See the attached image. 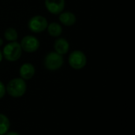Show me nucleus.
Returning <instances> with one entry per match:
<instances>
[{"instance_id":"obj_10","label":"nucleus","mask_w":135,"mask_h":135,"mask_svg":"<svg viewBox=\"0 0 135 135\" xmlns=\"http://www.w3.org/2000/svg\"><path fill=\"white\" fill-rule=\"evenodd\" d=\"M59 20L62 25L70 27L76 23L77 17L76 15L70 11H62L59 14Z\"/></svg>"},{"instance_id":"obj_12","label":"nucleus","mask_w":135,"mask_h":135,"mask_svg":"<svg viewBox=\"0 0 135 135\" xmlns=\"http://www.w3.org/2000/svg\"><path fill=\"white\" fill-rule=\"evenodd\" d=\"M4 38L8 42H14V41H17V40L18 38V33L14 28L9 27L5 30Z\"/></svg>"},{"instance_id":"obj_11","label":"nucleus","mask_w":135,"mask_h":135,"mask_svg":"<svg viewBox=\"0 0 135 135\" xmlns=\"http://www.w3.org/2000/svg\"><path fill=\"white\" fill-rule=\"evenodd\" d=\"M48 34L52 37H59L62 33V27L58 22H51L47 27Z\"/></svg>"},{"instance_id":"obj_6","label":"nucleus","mask_w":135,"mask_h":135,"mask_svg":"<svg viewBox=\"0 0 135 135\" xmlns=\"http://www.w3.org/2000/svg\"><path fill=\"white\" fill-rule=\"evenodd\" d=\"M20 45L23 51H25L27 53H34L39 49L40 43L37 37H36L35 36L27 35L21 39Z\"/></svg>"},{"instance_id":"obj_14","label":"nucleus","mask_w":135,"mask_h":135,"mask_svg":"<svg viewBox=\"0 0 135 135\" xmlns=\"http://www.w3.org/2000/svg\"><path fill=\"white\" fill-rule=\"evenodd\" d=\"M6 92V87H5L4 84L0 81V99H2L5 96Z\"/></svg>"},{"instance_id":"obj_9","label":"nucleus","mask_w":135,"mask_h":135,"mask_svg":"<svg viewBox=\"0 0 135 135\" xmlns=\"http://www.w3.org/2000/svg\"><path fill=\"white\" fill-rule=\"evenodd\" d=\"M36 73L35 66L30 62H25L22 64L19 69V74L21 78L24 80L31 79Z\"/></svg>"},{"instance_id":"obj_8","label":"nucleus","mask_w":135,"mask_h":135,"mask_svg":"<svg viewBox=\"0 0 135 135\" xmlns=\"http://www.w3.org/2000/svg\"><path fill=\"white\" fill-rule=\"evenodd\" d=\"M54 49L58 54L64 55L67 54L70 50V44L66 39L59 36L54 42Z\"/></svg>"},{"instance_id":"obj_7","label":"nucleus","mask_w":135,"mask_h":135,"mask_svg":"<svg viewBox=\"0 0 135 135\" xmlns=\"http://www.w3.org/2000/svg\"><path fill=\"white\" fill-rule=\"evenodd\" d=\"M65 5V0H44V6L47 10L54 15H59L64 11Z\"/></svg>"},{"instance_id":"obj_5","label":"nucleus","mask_w":135,"mask_h":135,"mask_svg":"<svg viewBox=\"0 0 135 135\" xmlns=\"http://www.w3.org/2000/svg\"><path fill=\"white\" fill-rule=\"evenodd\" d=\"M48 21L42 15H35L28 21V28L33 33H40L47 29Z\"/></svg>"},{"instance_id":"obj_16","label":"nucleus","mask_w":135,"mask_h":135,"mask_svg":"<svg viewBox=\"0 0 135 135\" xmlns=\"http://www.w3.org/2000/svg\"><path fill=\"white\" fill-rule=\"evenodd\" d=\"M2 59H3V55H2V50L0 49V62L2 61Z\"/></svg>"},{"instance_id":"obj_3","label":"nucleus","mask_w":135,"mask_h":135,"mask_svg":"<svg viewBox=\"0 0 135 135\" xmlns=\"http://www.w3.org/2000/svg\"><path fill=\"white\" fill-rule=\"evenodd\" d=\"M64 63L63 55L58 54L55 51L47 53L44 59V67L51 71H55L60 69Z\"/></svg>"},{"instance_id":"obj_4","label":"nucleus","mask_w":135,"mask_h":135,"mask_svg":"<svg viewBox=\"0 0 135 135\" xmlns=\"http://www.w3.org/2000/svg\"><path fill=\"white\" fill-rule=\"evenodd\" d=\"M68 63L74 70H81L87 64V57L83 51L74 50L68 57Z\"/></svg>"},{"instance_id":"obj_2","label":"nucleus","mask_w":135,"mask_h":135,"mask_svg":"<svg viewBox=\"0 0 135 135\" xmlns=\"http://www.w3.org/2000/svg\"><path fill=\"white\" fill-rule=\"evenodd\" d=\"M22 51L20 43L17 41L9 42L3 47L2 51L3 58L9 62L17 61L21 57Z\"/></svg>"},{"instance_id":"obj_17","label":"nucleus","mask_w":135,"mask_h":135,"mask_svg":"<svg viewBox=\"0 0 135 135\" xmlns=\"http://www.w3.org/2000/svg\"><path fill=\"white\" fill-rule=\"evenodd\" d=\"M3 45V40L0 37V47H2Z\"/></svg>"},{"instance_id":"obj_13","label":"nucleus","mask_w":135,"mask_h":135,"mask_svg":"<svg viewBox=\"0 0 135 135\" xmlns=\"http://www.w3.org/2000/svg\"><path fill=\"white\" fill-rule=\"evenodd\" d=\"M9 120L3 114H0V135L6 134L9 128Z\"/></svg>"},{"instance_id":"obj_15","label":"nucleus","mask_w":135,"mask_h":135,"mask_svg":"<svg viewBox=\"0 0 135 135\" xmlns=\"http://www.w3.org/2000/svg\"><path fill=\"white\" fill-rule=\"evenodd\" d=\"M5 135H20L17 132H14V131H10V132H8L6 133Z\"/></svg>"},{"instance_id":"obj_1","label":"nucleus","mask_w":135,"mask_h":135,"mask_svg":"<svg viewBox=\"0 0 135 135\" xmlns=\"http://www.w3.org/2000/svg\"><path fill=\"white\" fill-rule=\"evenodd\" d=\"M27 85L25 81L21 78H16L10 80L6 87V91L7 93L10 97L15 98L22 97L25 93Z\"/></svg>"}]
</instances>
